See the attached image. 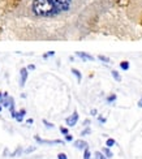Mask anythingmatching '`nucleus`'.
I'll return each instance as SVG.
<instances>
[{
  "label": "nucleus",
  "mask_w": 142,
  "mask_h": 159,
  "mask_svg": "<svg viewBox=\"0 0 142 159\" xmlns=\"http://www.w3.org/2000/svg\"><path fill=\"white\" fill-rule=\"evenodd\" d=\"M115 99H116V95H111V97L107 98V101H108V102H113Z\"/></svg>",
  "instance_id": "18"
},
{
  "label": "nucleus",
  "mask_w": 142,
  "mask_h": 159,
  "mask_svg": "<svg viewBox=\"0 0 142 159\" xmlns=\"http://www.w3.org/2000/svg\"><path fill=\"white\" fill-rule=\"evenodd\" d=\"M72 0H33L31 11L38 17H53L69 9Z\"/></svg>",
  "instance_id": "1"
},
{
  "label": "nucleus",
  "mask_w": 142,
  "mask_h": 159,
  "mask_svg": "<svg viewBox=\"0 0 142 159\" xmlns=\"http://www.w3.org/2000/svg\"><path fill=\"white\" fill-rule=\"evenodd\" d=\"M65 140H66V141H72V140H73V137H72L71 134H66V136H65Z\"/></svg>",
  "instance_id": "22"
},
{
  "label": "nucleus",
  "mask_w": 142,
  "mask_h": 159,
  "mask_svg": "<svg viewBox=\"0 0 142 159\" xmlns=\"http://www.w3.org/2000/svg\"><path fill=\"white\" fill-rule=\"evenodd\" d=\"M120 67H121V69L128 70V69H129V63H128V61H123V63L120 64Z\"/></svg>",
  "instance_id": "9"
},
{
  "label": "nucleus",
  "mask_w": 142,
  "mask_h": 159,
  "mask_svg": "<svg viewBox=\"0 0 142 159\" xmlns=\"http://www.w3.org/2000/svg\"><path fill=\"white\" fill-rule=\"evenodd\" d=\"M57 159H68V158H66V155H65L64 153H60V154L57 155Z\"/></svg>",
  "instance_id": "16"
},
{
  "label": "nucleus",
  "mask_w": 142,
  "mask_h": 159,
  "mask_svg": "<svg viewBox=\"0 0 142 159\" xmlns=\"http://www.w3.org/2000/svg\"><path fill=\"white\" fill-rule=\"evenodd\" d=\"M20 73H21V78H20V85L24 86L25 82H26V80H28V68H22Z\"/></svg>",
  "instance_id": "3"
},
{
  "label": "nucleus",
  "mask_w": 142,
  "mask_h": 159,
  "mask_svg": "<svg viewBox=\"0 0 142 159\" xmlns=\"http://www.w3.org/2000/svg\"><path fill=\"white\" fill-rule=\"evenodd\" d=\"M99 59H100V60H102V61L110 63V59H108V57H106V56H102V55H100V56H99Z\"/></svg>",
  "instance_id": "15"
},
{
  "label": "nucleus",
  "mask_w": 142,
  "mask_h": 159,
  "mask_svg": "<svg viewBox=\"0 0 142 159\" xmlns=\"http://www.w3.org/2000/svg\"><path fill=\"white\" fill-rule=\"evenodd\" d=\"M2 97H3V94H2V93H0V99H2Z\"/></svg>",
  "instance_id": "27"
},
{
  "label": "nucleus",
  "mask_w": 142,
  "mask_h": 159,
  "mask_svg": "<svg viewBox=\"0 0 142 159\" xmlns=\"http://www.w3.org/2000/svg\"><path fill=\"white\" fill-rule=\"evenodd\" d=\"M34 150H35V148H29L28 150H25V153L28 154V153H31V151H34Z\"/></svg>",
  "instance_id": "23"
},
{
  "label": "nucleus",
  "mask_w": 142,
  "mask_h": 159,
  "mask_svg": "<svg viewBox=\"0 0 142 159\" xmlns=\"http://www.w3.org/2000/svg\"><path fill=\"white\" fill-rule=\"evenodd\" d=\"M95 159H107V157L103 153H99V151H97V153H95Z\"/></svg>",
  "instance_id": "11"
},
{
  "label": "nucleus",
  "mask_w": 142,
  "mask_h": 159,
  "mask_svg": "<svg viewBox=\"0 0 142 159\" xmlns=\"http://www.w3.org/2000/svg\"><path fill=\"white\" fill-rule=\"evenodd\" d=\"M28 124H33V119H29V120H28Z\"/></svg>",
  "instance_id": "25"
},
{
  "label": "nucleus",
  "mask_w": 142,
  "mask_h": 159,
  "mask_svg": "<svg viewBox=\"0 0 142 159\" xmlns=\"http://www.w3.org/2000/svg\"><path fill=\"white\" fill-rule=\"evenodd\" d=\"M102 153H103V154H104V155H106L107 158H111V157L113 155V154L111 153V150H110V149H108V148H104V149L102 150Z\"/></svg>",
  "instance_id": "8"
},
{
  "label": "nucleus",
  "mask_w": 142,
  "mask_h": 159,
  "mask_svg": "<svg viewBox=\"0 0 142 159\" xmlns=\"http://www.w3.org/2000/svg\"><path fill=\"white\" fill-rule=\"evenodd\" d=\"M35 140L39 142V143H46V145H55V143H63V141L60 140H55V141H47V140H42V138H39L38 136H35Z\"/></svg>",
  "instance_id": "4"
},
{
  "label": "nucleus",
  "mask_w": 142,
  "mask_h": 159,
  "mask_svg": "<svg viewBox=\"0 0 142 159\" xmlns=\"http://www.w3.org/2000/svg\"><path fill=\"white\" fill-rule=\"evenodd\" d=\"M0 111H2V106H0Z\"/></svg>",
  "instance_id": "28"
},
{
  "label": "nucleus",
  "mask_w": 142,
  "mask_h": 159,
  "mask_svg": "<svg viewBox=\"0 0 142 159\" xmlns=\"http://www.w3.org/2000/svg\"><path fill=\"white\" fill-rule=\"evenodd\" d=\"M52 55H55V52H53V51H50V52H48V54H46V55H43V57H44V59H47V57H48V56H52Z\"/></svg>",
  "instance_id": "17"
},
{
  "label": "nucleus",
  "mask_w": 142,
  "mask_h": 159,
  "mask_svg": "<svg viewBox=\"0 0 142 159\" xmlns=\"http://www.w3.org/2000/svg\"><path fill=\"white\" fill-rule=\"evenodd\" d=\"M43 123L47 125V128H53V125L51 124V123H48V121H47V120H43Z\"/></svg>",
  "instance_id": "20"
},
{
  "label": "nucleus",
  "mask_w": 142,
  "mask_h": 159,
  "mask_svg": "<svg viewBox=\"0 0 142 159\" xmlns=\"http://www.w3.org/2000/svg\"><path fill=\"white\" fill-rule=\"evenodd\" d=\"M77 120H78V114H77V112H73V114H72L68 119H66V125H69V127H73V125H76Z\"/></svg>",
  "instance_id": "2"
},
{
  "label": "nucleus",
  "mask_w": 142,
  "mask_h": 159,
  "mask_svg": "<svg viewBox=\"0 0 142 159\" xmlns=\"http://www.w3.org/2000/svg\"><path fill=\"white\" fill-rule=\"evenodd\" d=\"M34 69H35V65H33V64H30L28 67V70H34Z\"/></svg>",
  "instance_id": "24"
},
{
  "label": "nucleus",
  "mask_w": 142,
  "mask_h": 159,
  "mask_svg": "<svg viewBox=\"0 0 142 159\" xmlns=\"http://www.w3.org/2000/svg\"><path fill=\"white\" fill-rule=\"evenodd\" d=\"M84 159H90V151H89V149H85V155H84Z\"/></svg>",
  "instance_id": "14"
},
{
  "label": "nucleus",
  "mask_w": 142,
  "mask_h": 159,
  "mask_svg": "<svg viewBox=\"0 0 142 159\" xmlns=\"http://www.w3.org/2000/svg\"><path fill=\"white\" fill-rule=\"evenodd\" d=\"M89 133H90V129H85V130H82V133H81V134L85 136V134H89Z\"/></svg>",
  "instance_id": "21"
},
{
  "label": "nucleus",
  "mask_w": 142,
  "mask_h": 159,
  "mask_svg": "<svg viewBox=\"0 0 142 159\" xmlns=\"http://www.w3.org/2000/svg\"><path fill=\"white\" fill-rule=\"evenodd\" d=\"M112 77L116 80V81H121V77H120V75L117 73L116 70H112Z\"/></svg>",
  "instance_id": "10"
},
{
  "label": "nucleus",
  "mask_w": 142,
  "mask_h": 159,
  "mask_svg": "<svg viewBox=\"0 0 142 159\" xmlns=\"http://www.w3.org/2000/svg\"><path fill=\"white\" fill-rule=\"evenodd\" d=\"M77 55H78L81 59H84V60H90V61L94 60V57H93L91 55H87V54H85V52H77Z\"/></svg>",
  "instance_id": "6"
},
{
  "label": "nucleus",
  "mask_w": 142,
  "mask_h": 159,
  "mask_svg": "<svg viewBox=\"0 0 142 159\" xmlns=\"http://www.w3.org/2000/svg\"><path fill=\"white\" fill-rule=\"evenodd\" d=\"M26 115V110H21L20 112H17V116H16V120L17 121H22V119L24 116Z\"/></svg>",
  "instance_id": "7"
},
{
  "label": "nucleus",
  "mask_w": 142,
  "mask_h": 159,
  "mask_svg": "<svg viewBox=\"0 0 142 159\" xmlns=\"http://www.w3.org/2000/svg\"><path fill=\"white\" fill-rule=\"evenodd\" d=\"M113 145H115V140H112V138H108V140H107V146L111 148V146H113Z\"/></svg>",
  "instance_id": "13"
},
{
  "label": "nucleus",
  "mask_w": 142,
  "mask_h": 159,
  "mask_svg": "<svg viewBox=\"0 0 142 159\" xmlns=\"http://www.w3.org/2000/svg\"><path fill=\"white\" fill-rule=\"evenodd\" d=\"M60 132H62L63 134H68V129L64 128V127H63V128H60Z\"/></svg>",
  "instance_id": "19"
},
{
  "label": "nucleus",
  "mask_w": 142,
  "mask_h": 159,
  "mask_svg": "<svg viewBox=\"0 0 142 159\" xmlns=\"http://www.w3.org/2000/svg\"><path fill=\"white\" fill-rule=\"evenodd\" d=\"M72 73H74V76L78 78V81H81V78H82V77H81V73H80L77 69H74V68H73V69H72Z\"/></svg>",
  "instance_id": "12"
},
{
  "label": "nucleus",
  "mask_w": 142,
  "mask_h": 159,
  "mask_svg": "<svg viewBox=\"0 0 142 159\" xmlns=\"http://www.w3.org/2000/svg\"><path fill=\"white\" fill-rule=\"evenodd\" d=\"M74 146H76L77 149H80V150H85V149H87V143L82 140H77L76 142H74Z\"/></svg>",
  "instance_id": "5"
},
{
  "label": "nucleus",
  "mask_w": 142,
  "mask_h": 159,
  "mask_svg": "<svg viewBox=\"0 0 142 159\" xmlns=\"http://www.w3.org/2000/svg\"><path fill=\"white\" fill-rule=\"evenodd\" d=\"M138 106H140V107H142V99H141V101L138 102Z\"/></svg>",
  "instance_id": "26"
}]
</instances>
